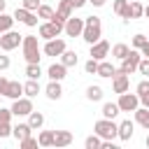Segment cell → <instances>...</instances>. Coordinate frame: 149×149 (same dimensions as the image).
<instances>
[{
  "instance_id": "obj_1",
  "label": "cell",
  "mask_w": 149,
  "mask_h": 149,
  "mask_svg": "<svg viewBox=\"0 0 149 149\" xmlns=\"http://www.w3.org/2000/svg\"><path fill=\"white\" fill-rule=\"evenodd\" d=\"M81 40H84L88 47L95 44L98 40H102V23H100V16H86V19H84Z\"/></svg>"
},
{
  "instance_id": "obj_2",
  "label": "cell",
  "mask_w": 149,
  "mask_h": 149,
  "mask_svg": "<svg viewBox=\"0 0 149 149\" xmlns=\"http://www.w3.org/2000/svg\"><path fill=\"white\" fill-rule=\"evenodd\" d=\"M21 51H23V58H26V63H40V54H42V49H40V42H37V37L35 35H23V42H21Z\"/></svg>"
},
{
  "instance_id": "obj_3",
  "label": "cell",
  "mask_w": 149,
  "mask_h": 149,
  "mask_svg": "<svg viewBox=\"0 0 149 149\" xmlns=\"http://www.w3.org/2000/svg\"><path fill=\"white\" fill-rule=\"evenodd\" d=\"M93 133L100 135L102 140H116L119 137V123H114V119H98L93 123Z\"/></svg>"
},
{
  "instance_id": "obj_4",
  "label": "cell",
  "mask_w": 149,
  "mask_h": 149,
  "mask_svg": "<svg viewBox=\"0 0 149 149\" xmlns=\"http://www.w3.org/2000/svg\"><path fill=\"white\" fill-rule=\"evenodd\" d=\"M140 61H142V54H140V49H133V47H130L128 56L121 61V68H116V70H119V72H123V74H133V72L137 70Z\"/></svg>"
},
{
  "instance_id": "obj_5",
  "label": "cell",
  "mask_w": 149,
  "mask_h": 149,
  "mask_svg": "<svg viewBox=\"0 0 149 149\" xmlns=\"http://www.w3.org/2000/svg\"><path fill=\"white\" fill-rule=\"evenodd\" d=\"M63 28H65V23H58V21H44V23H40L37 33H40L42 40H54V37H58V35L63 33Z\"/></svg>"
},
{
  "instance_id": "obj_6",
  "label": "cell",
  "mask_w": 149,
  "mask_h": 149,
  "mask_svg": "<svg viewBox=\"0 0 149 149\" xmlns=\"http://www.w3.org/2000/svg\"><path fill=\"white\" fill-rule=\"evenodd\" d=\"M21 42H23V35L16 30H7L0 35V49L2 51H14L16 47H21Z\"/></svg>"
},
{
  "instance_id": "obj_7",
  "label": "cell",
  "mask_w": 149,
  "mask_h": 149,
  "mask_svg": "<svg viewBox=\"0 0 149 149\" xmlns=\"http://www.w3.org/2000/svg\"><path fill=\"white\" fill-rule=\"evenodd\" d=\"M119 109L121 112H135L137 107H140V95L137 93H119Z\"/></svg>"
},
{
  "instance_id": "obj_8",
  "label": "cell",
  "mask_w": 149,
  "mask_h": 149,
  "mask_svg": "<svg viewBox=\"0 0 149 149\" xmlns=\"http://www.w3.org/2000/svg\"><path fill=\"white\" fill-rule=\"evenodd\" d=\"M12 112H14V116H28L35 107H33V98H28V95H21V98H16L14 102H12V107H9Z\"/></svg>"
},
{
  "instance_id": "obj_9",
  "label": "cell",
  "mask_w": 149,
  "mask_h": 149,
  "mask_svg": "<svg viewBox=\"0 0 149 149\" xmlns=\"http://www.w3.org/2000/svg\"><path fill=\"white\" fill-rule=\"evenodd\" d=\"M14 19H16L19 23L28 26V28H35L40 16H37V12H30V9H26V7H16V9H14Z\"/></svg>"
},
{
  "instance_id": "obj_10",
  "label": "cell",
  "mask_w": 149,
  "mask_h": 149,
  "mask_svg": "<svg viewBox=\"0 0 149 149\" xmlns=\"http://www.w3.org/2000/svg\"><path fill=\"white\" fill-rule=\"evenodd\" d=\"M74 7H72V0H58V7L54 12V19L51 21H58V23H65L70 16H72Z\"/></svg>"
},
{
  "instance_id": "obj_11",
  "label": "cell",
  "mask_w": 149,
  "mask_h": 149,
  "mask_svg": "<svg viewBox=\"0 0 149 149\" xmlns=\"http://www.w3.org/2000/svg\"><path fill=\"white\" fill-rule=\"evenodd\" d=\"M63 33H65L68 37H81V33H84V19H79V16H70V19L65 21Z\"/></svg>"
},
{
  "instance_id": "obj_12",
  "label": "cell",
  "mask_w": 149,
  "mask_h": 149,
  "mask_svg": "<svg viewBox=\"0 0 149 149\" xmlns=\"http://www.w3.org/2000/svg\"><path fill=\"white\" fill-rule=\"evenodd\" d=\"M65 40L63 37H54V40H47V44L42 47V54L44 56H61L65 51Z\"/></svg>"
},
{
  "instance_id": "obj_13",
  "label": "cell",
  "mask_w": 149,
  "mask_h": 149,
  "mask_svg": "<svg viewBox=\"0 0 149 149\" xmlns=\"http://www.w3.org/2000/svg\"><path fill=\"white\" fill-rule=\"evenodd\" d=\"M109 51H112V47H109V42L107 40H98L95 44H91V58H95V61H105L107 56H109Z\"/></svg>"
},
{
  "instance_id": "obj_14",
  "label": "cell",
  "mask_w": 149,
  "mask_h": 149,
  "mask_svg": "<svg viewBox=\"0 0 149 149\" xmlns=\"http://www.w3.org/2000/svg\"><path fill=\"white\" fill-rule=\"evenodd\" d=\"M128 88H130V79H128V74H123V72L116 70V74L112 77V91H114V93H126Z\"/></svg>"
},
{
  "instance_id": "obj_15",
  "label": "cell",
  "mask_w": 149,
  "mask_h": 149,
  "mask_svg": "<svg viewBox=\"0 0 149 149\" xmlns=\"http://www.w3.org/2000/svg\"><path fill=\"white\" fill-rule=\"evenodd\" d=\"M70 144H72L70 130H54V147L56 149H63V147H70Z\"/></svg>"
},
{
  "instance_id": "obj_16",
  "label": "cell",
  "mask_w": 149,
  "mask_h": 149,
  "mask_svg": "<svg viewBox=\"0 0 149 149\" xmlns=\"http://www.w3.org/2000/svg\"><path fill=\"white\" fill-rule=\"evenodd\" d=\"M65 72H68V68H65L63 63H51L49 70H47V77L54 79V81H63V79H65Z\"/></svg>"
},
{
  "instance_id": "obj_17",
  "label": "cell",
  "mask_w": 149,
  "mask_h": 149,
  "mask_svg": "<svg viewBox=\"0 0 149 149\" xmlns=\"http://www.w3.org/2000/svg\"><path fill=\"white\" fill-rule=\"evenodd\" d=\"M133 133H135V121L126 119V121L119 123V140H121V142H128V140L133 137Z\"/></svg>"
},
{
  "instance_id": "obj_18",
  "label": "cell",
  "mask_w": 149,
  "mask_h": 149,
  "mask_svg": "<svg viewBox=\"0 0 149 149\" xmlns=\"http://www.w3.org/2000/svg\"><path fill=\"white\" fill-rule=\"evenodd\" d=\"M142 16H144V5H142L140 0H133V2H128L126 21H128V19H142Z\"/></svg>"
},
{
  "instance_id": "obj_19",
  "label": "cell",
  "mask_w": 149,
  "mask_h": 149,
  "mask_svg": "<svg viewBox=\"0 0 149 149\" xmlns=\"http://www.w3.org/2000/svg\"><path fill=\"white\" fill-rule=\"evenodd\" d=\"M44 95H47L49 100H58V98L63 95V86H61V81L49 79V84H47V88H44Z\"/></svg>"
},
{
  "instance_id": "obj_20",
  "label": "cell",
  "mask_w": 149,
  "mask_h": 149,
  "mask_svg": "<svg viewBox=\"0 0 149 149\" xmlns=\"http://www.w3.org/2000/svg\"><path fill=\"white\" fill-rule=\"evenodd\" d=\"M98 77H102V79H112L114 74H116V68L109 63V61H100L98 63V72H95Z\"/></svg>"
},
{
  "instance_id": "obj_21",
  "label": "cell",
  "mask_w": 149,
  "mask_h": 149,
  "mask_svg": "<svg viewBox=\"0 0 149 149\" xmlns=\"http://www.w3.org/2000/svg\"><path fill=\"white\" fill-rule=\"evenodd\" d=\"M133 114H135V123H140L142 128H147V130H149V107H144V105H142V107H137Z\"/></svg>"
},
{
  "instance_id": "obj_22",
  "label": "cell",
  "mask_w": 149,
  "mask_h": 149,
  "mask_svg": "<svg viewBox=\"0 0 149 149\" xmlns=\"http://www.w3.org/2000/svg\"><path fill=\"white\" fill-rule=\"evenodd\" d=\"M61 63H63L65 68H74V65L79 63V56H77V51H72V49H65V51L61 54Z\"/></svg>"
},
{
  "instance_id": "obj_23",
  "label": "cell",
  "mask_w": 149,
  "mask_h": 149,
  "mask_svg": "<svg viewBox=\"0 0 149 149\" xmlns=\"http://www.w3.org/2000/svg\"><path fill=\"white\" fill-rule=\"evenodd\" d=\"M12 135H14L16 140H23V137L33 135V128H30V123H28V121H26V123H16V126L12 128Z\"/></svg>"
},
{
  "instance_id": "obj_24",
  "label": "cell",
  "mask_w": 149,
  "mask_h": 149,
  "mask_svg": "<svg viewBox=\"0 0 149 149\" xmlns=\"http://www.w3.org/2000/svg\"><path fill=\"white\" fill-rule=\"evenodd\" d=\"M21 95H23V84H21V81H9L5 98H12V100H16V98H21Z\"/></svg>"
},
{
  "instance_id": "obj_25",
  "label": "cell",
  "mask_w": 149,
  "mask_h": 149,
  "mask_svg": "<svg viewBox=\"0 0 149 149\" xmlns=\"http://www.w3.org/2000/svg\"><path fill=\"white\" fill-rule=\"evenodd\" d=\"M40 91H42L40 88V79H28L23 84V95H28V98H35Z\"/></svg>"
},
{
  "instance_id": "obj_26",
  "label": "cell",
  "mask_w": 149,
  "mask_h": 149,
  "mask_svg": "<svg viewBox=\"0 0 149 149\" xmlns=\"http://www.w3.org/2000/svg\"><path fill=\"white\" fill-rule=\"evenodd\" d=\"M28 123H30V128H33V130H40V128L44 126V114L33 109V112L28 114Z\"/></svg>"
},
{
  "instance_id": "obj_27",
  "label": "cell",
  "mask_w": 149,
  "mask_h": 149,
  "mask_svg": "<svg viewBox=\"0 0 149 149\" xmlns=\"http://www.w3.org/2000/svg\"><path fill=\"white\" fill-rule=\"evenodd\" d=\"M14 14H7V12H2L0 14V35L2 33H7V30H12V26H14Z\"/></svg>"
},
{
  "instance_id": "obj_28",
  "label": "cell",
  "mask_w": 149,
  "mask_h": 149,
  "mask_svg": "<svg viewBox=\"0 0 149 149\" xmlns=\"http://www.w3.org/2000/svg\"><path fill=\"white\" fill-rule=\"evenodd\" d=\"M128 51H130V47H128V44H123V42H119V44H114V47H112V56H114L116 61H123V58L128 56Z\"/></svg>"
},
{
  "instance_id": "obj_29",
  "label": "cell",
  "mask_w": 149,
  "mask_h": 149,
  "mask_svg": "<svg viewBox=\"0 0 149 149\" xmlns=\"http://www.w3.org/2000/svg\"><path fill=\"white\" fill-rule=\"evenodd\" d=\"M86 100H91V102L102 100V88H100L98 84H91V86L86 88Z\"/></svg>"
},
{
  "instance_id": "obj_30",
  "label": "cell",
  "mask_w": 149,
  "mask_h": 149,
  "mask_svg": "<svg viewBox=\"0 0 149 149\" xmlns=\"http://www.w3.org/2000/svg\"><path fill=\"white\" fill-rule=\"evenodd\" d=\"M26 77H28V79H40V77H42L40 63H26Z\"/></svg>"
},
{
  "instance_id": "obj_31",
  "label": "cell",
  "mask_w": 149,
  "mask_h": 149,
  "mask_svg": "<svg viewBox=\"0 0 149 149\" xmlns=\"http://www.w3.org/2000/svg\"><path fill=\"white\" fill-rule=\"evenodd\" d=\"M119 112H121V109H119V102H105V105H102V116H105V119H114Z\"/></svg>"
},
{
  "instance_id": "obj_32",
  "label": "cell",
  "mask_w": 149,
  "mask_h": 149,
  "mask_svg": "<svg viewBox=\"0 0 149 149\" xmlns=\"http://www.w3.org/2000/svg\"><path fill=\"white\" fill-rule=\"evenodd\" d=\"M112 9H114V14H116V16H121V19L126 21V12H128V0H114V2H112Z\"/></svg>"
},
{
  "instance_id": "obj_33",
  "label": "cell",
  "mask_w": 149,
  "mask_h": 149,
  "mask_svg": "<svg viewBox=\"0 0 149 149\" xmlns=\"http://www.w3.org/2000/svg\"><path fill=\"white\" fill-rule=\"evenodd\" d=\"M37 142L40 147H54V130H42L37 135Z\"/></svg>"
},
{
  "instance_id": "obj_34",
  "label": "cell",
  "mask_w": 149,
  "mask_h": 149,
  "mask_svg": "<svg viewBox=\"0 0 149 149\" xmlns=\"http://www.w3.org/2000/svg\"><path fill=\"white\" fill-rule=\"evenodd\" d=\"M100 144H102V137H100V135H95V133H93V135H88V137L84 140V147H86V149H100Z\"/></svg>"
},
{
  "instance_id": "obj_35",
  "label": "cell",
  "mask_w": 149,
  "mask_h": 149,
  "mask_svg": "<svg viewBox=\"0 0 149 149\" xmlns=\"http://www.w3.org/2000/svg\"><path fill=\"white\" fill-rule=\"evenodd\" d=\"M37 16L44 19V21H51V19H54V9H51L49 5H40V7H37Z\"/></svg>"
},
{
  "instance_id": "obj_36",
  "label": "cell",
  "mask_w": 149,
  "mask_h": 149,
  "mask_svg": "<svg viewBox=\"0 0 149 149\" xmlns=\"http://www.w3.org/2000/svg\"><path fill=\"white\" fill-rule=\"evenodd\" d=\"M19 147H21V149H35V147H40V142H37V137L28 135V137L19 140Z\"/></svg>"
},
{
  "instance_id": "obj_37",
  "label": "cell",
  "mask_w": 149,
  "mask_h": 149,
  "mask_svg": "<svg viewBox=\"0 0 149 149\" xmlns=\"http://www.w3.org/2000/svg\"><path fill=\"white\" fill-rule=\"evenodd\" d=\"M147 42H149V40H147V35L137 33V35H133V44H130V47H133V49H142Z\"/></svg>"
},
{
  "instance_id": "obj_38",
  "label": "cell",
  "mask_w": 149,
  "mask_h": 149,
  "mask_svg": "<svg viewBox=\"0 0 149 149\" xmlns=\"http://www.w3.org/2000/svg\"><path fill=\"white\" fill-rule=\"evenodd\" d=\"M98 63H100V61L88 58V61L84 63V72H86V74H95V72H98Z\"/></svg>"
},
{
  "instance_id": "obj_39",
  "label": "cell",
  "mask_w": 149,
  "mask_h": 149,
  "mask_svg": "<svg viewBox=\"0 0 149 149\" xmlns=\"http://www.w3.org/2000/svg\"><path fill=\"white\" fill-rule=\"evenodd\" d=\"M12 135V121H0V140Z\"/></svg>"
},
{
  "instance_id": "obj_40",
  "label": "cell",
  "mask_w": 149,
  "mask_h": 149,
  "mask_svg": "<svg viewBox=\"0 0 149 149\" xmlns=\"http://www.w3.org/2000/svg\"><path fill=\"white\" fill-rule=\"evenodd\" d=\"M135 93H137V95H147V93H149V79H142V81L135 86Z\"/></svg>"
},
{
  "instance_id": "obj_41",
  "label": "cell",
  "mask_w": 149,
  "mask_h": 149,
  "mask_svg": "<svg viewBox=\"0 0 149 149\" xmlns=\"http://www.w3.org/2000/svg\"><path fill=\"white\" fill-rule=\"evenodd\" d=\"M40 5H42L40 0H21V7H26V9H30V12H37Z\"/></svg>"
},
{
  "instance_id": "obj_42",
  "label": "cell",
  "mask_w": 149,
  "mask_h": 149,
  "mask_svg": "<svg viewBox=\"0 0 149 149\" xmlns=\"http://www.w3.org/2000/svg\"><path fill=\"white\" fill-rule=\"evenodd\" d=\"M137 72L144 74V77H149V58L142 56V61H140V65H137Z\"/></svg>"
},
{
  "instance_id": "obj_43",
  "label": "cell",
  "mask_w": 149,
  "mask_h": 149,
  "mask_svg": "<svg viewBox=\"0 0 149 149\" xmlns=\"http://www.w3.org/2000/svg\"><path fill=\"white\" fill-rule=\"evenodd\" d=\"M7 86H9V79L0 74V95H5V93H7Z\"/></svg>"
},
{
  "instance_id": "obj_44",
  "label": "cell",
  "mask_w": 149,
  "mask_h": 149,
  "mask_svg": "<svg viewBox=\"0 0 149 149\" xmlns=\"http://www.w3.org/2000/svg\"><path fill=\"white\" fill-rule=\"evenodd\" d=\"M9 65H12V61H9V56H0V72H2V70H7Z\"/></svg>"
},
{
  "instance_id": "obj_45",
  "label": "cell",
  "mask_w": 149,
  "mask_h": 149,
  "mask_svg": "<svg viewBox=\"0 0 149 149\" xmlns=\"http://www.w3.org/2000/svg\"><path fill=\"white\" fill-rule=\"evenodd\" d=\"M86 2H88V0H72V7H74V9H79V7H84Z\"/></svg>"
},
{
  "instance_id": "obj_46",
  "label": "cell",
  "mask_w": 149,
  "mask_h": 149,
  "mask_svg": "<svg viewBox=\"0 0 149 149\" xmlns=\"http://www.w3.org/2000/svg\"><path fill=\"white\" fill-rule=\"evenodd\" d=\"M88 2H91L93 7H105V2H107V0H88Z\"/></svg>"
},
{
  "instance_id": "obj_47",
  "label": "cell",
  "mask_w": 149,
  "mask_h": 149,
  "mask_svg": "<svg viewBox=\"0 0 149 149\" xmlns=\"http://www.w3.org/2000/svg\"><path fill=\"white\" fill-rule=\"evenodd\" d=\"M140 54H142V56H144V58H149V42H147V44H144V47H142V49H140Z\"/></svg>"
},
{
  "instance_id": "obj_48",
  "label": "cell",
  "mask_w": 149,
  "mask_h": 149,
  "mask_svg": "<svg viewBox=\"0 0 149 149\" xmlns=\"http://www.w3.org/2000/svg\"><path fill=\"white\" fill-rule=\"evenodd\" d=\"M140 102H142L144 107H149V93H147V95H140Z\"/></svg>"
},
{
  "instance_id": "obj_49",
  "label": "cell",
  "mask_w": 149,
  "mask_h": 149,
  "mask_svg": "<svg viewBox=\"0 0 149 149\" xmlns=\"http://www.w3.org/2000/svg\"><path fill=\"white\" fill-rule=\"evenodd\" d=\"M5 7H7V0H0V14L5 12Z\"/></svg>"
},
{
  "instance_id": "obj_50",
  "label": "cell",
  "mask_w": 149,
  "mask_h": 149,
  "mask_svg": "<svg viewBox=\"0 0 149 149\" xmlns=\"http://www.w3.org/2000/svg\"><path fill=\"white\" fill-rule=\"evenodd\" d=\"M144 16H147V19H149V5H147V7H144Z\"/></svg>"
},
{
  "instance_id": "obj_51",
  "label": "cell",
  "mask_w": 149,
  "mask_h": 149,
  "mask_svg": "<svg viewBox=\"0 0 149 149\" xmlns=\"http://www.w3.org/2000/svg\"><path fill=\"white\" fill-rule=\"evenodd\" d=\"M144 144H147V147H149V135H147V140H144Z\"/></svg>"
},
{
  "instance_id": "obj_52",
  "label": "cell",
  "mask_w": 149,
  "mask_h": 149,
  "mask_svg": "<svg viewBox=\"0 0 149 149\" xmlns=\"http://www.w3.org/2000/svg\"><path fill=\"white\" fill-rule=\"evenodd\" d=\"M0 98H2V95H0Z\"/></svg>"
}]
</instances>
